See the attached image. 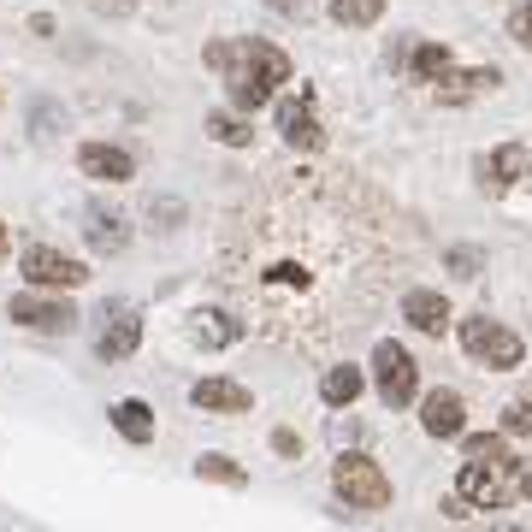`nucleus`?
I'll list each match as a JSON object with an SVG mask.
<instances>
[{
    "instance_id": "obj_1",
    "label": "nucleus",
    "mask_w": 532,
    "mask_h": 532,
    "mask_svg": "<svg viewBox=\"0 0 532 532\" xmlns=\"http://www.w3.org/2000/svg\"><path fill=\"white\" fill-rule=\"evenodd\" d=\"M207 66L225 77V95L237 113H255L278 95V83H290V54L272 48L261 36H231V42H207Z\"/></svg>"
},
{
    "instance_id": "obj_2",
    "label": "nucleus",
    "mask_w": 532,
    "mask_h": 532,
    "mask_svg": "<svg viewBox=\"0 0 532 532\" xmlns=\"http://www.w3.org/2000/svg\"><path fill=\"white\" fill-rule=\"evenodd\" d=\"M473 509H521L532 497V467L509 450V456H485V462H462V479H456Z\"/></svg>"
},
{
    "instance_id": "obj_3",
    "label": "nucleus",
    "mask_w": 532,
    "mask_h": 532,
    "mask_svg": "<svg viewBox=\"0 0 532 532\" xmlns=\"http://www.w3.org/2000/svg\"><path fill=\"white\" fill-rule=\"evenodd\" d=\"M332 491H337V503L355 509V515L391 509V479H385V467L373 462V456H361V450H343L332 462Z\"/></svg>"
},
{
    "instance_id": "obj_4",
    "label": "nucleus",
    "mask_w": 532,
    "mask_h": 532,
    "mask_svg": "<svg viewBox=\"0 0 532 532\" xmlns=\"http://www.w3.org/2000/svg\"><path fill=\"white\" fill-rule=\"evenodd\" d=\"M373 391H379L385 408H408V402L420 397V367H414V355L402 349L397 337L373 343Z\"/></svg>"
},
{
    "instance_id": "obj_5",
    "label": "nucleus",
    "mask_w": 532,
    "mask_h": 532,
    "mask_svg": "<svg viewBox=\"0 0 532 532\" xmlns=\"http://www.w3.org/2000/svg\"><path fill=\"white\" fill-rule=\"evenodd\" d=\"M6 320L12 326H24V332H48V337H60V332H77V308H71L60 290H18L12 302H6Z\"/></svg>"
},
{
    "instance_id": "obj_6",
    "label": "nucleus",
    "mask_w": 532,
    "mask_h": 532,
    "mask_svg": "<svg viewBox=\"0 0 532 532\" xmlns=\"http://www.w3.org/2000/svg\"><path fill=\"white\" fill-rule=\"evenodd\" d=\"M462 349L479 361V367H491V373H509V367H521V337L509 332L503 320H491V314H473L462 320Z\"/></svg>"
},
{
    "instance_id": "obj_7",
    "label": "nucleus",
    "mask_w": 532,
    "mask_h": 532,
    "mask_svg": "<svg viewBox=\"0 0 532 532\" xmlns=\"http://www.w3.org/2000/svg\"><path fill=\"white\" fill-rule=\"evenodd\" d=\"M18 272H24L30 290H77V284H89V266L60 255V249H48V243H30L18 255Z\"/></svg>"
},
{
    "instance_id": "obj_8",
    "label": "nucleus",
    "mask_w": 532,
    "mask_h": 532,
    "mask_svg": "<svg viewBox=\"0 0 532 532\" xmlns=\"http://www.w3.org/2000/svg\"><path fill=\"white\" fill-rule=\"evenodd\" d=\"M479 178H485V190H497V196L532 190V148L527 142H503V148H491V154L479 160Z\"/></svg>"
},
{
    "instance_id": "obj_9",
    "label": "nucleus",
    "mask_w": 532,
    "mask_h": 532,
    "mask_svg": "<svg viewBox=\"0 0 532 532\" xmlns=\"http://www.w3.org/2000/svg\"><path fill=\"white\" fill-rule=\"evenodd\" d=\"M278 136H284V148H296V154H320V148H326V125H320L308 89L290 95V101H278Z\"/></svg>"
},
{
    "instance_id": "obj_10",
    "label": "nucleus",
    "mask_w": 532,
    "mask_h": 532,
    "mask_svg": "<svg viewBox=\"0 0 532 532\" xmlns=\"http://www.w3.org/2000/svg\"><path fill=\"white\" fill-rule=\"evenodd\" d=\"M77 172L95 178V184H131L136 178V154L119 142H83L77 148Z\"/></svg>"
},
{
    "instance_id": "obj_11",
    "label": "nucleus",
    "mask_w": 532,
    "mask_h": 532,
    "mask_svg": "<svg viewBox=\"0 0 532 532\" xmlns=\"http://www.w3.org/2000/svg\"><path fill=\"white\" fill-rule=\"evenodd\" d=\"M136 343H142V320H136V308L131 302H107V326H101V337H95V355L101 361H131L136 355Z\"/></svg>"
},
{
    "instance_id": "obj_12",
    "label": "nucleus",
    "mask_w": 532,
    "mask_h": 532,
    "mask_svg": "<svg viewBox=\"0 0 532 532\" xmlns=\"http://www.w3.org/2000/svg\"><path fill=\"white\" fill-rule=\"evenodd\" d=\"M420 426H426V438H462L467 432V402L462 391H426L420 397Z\"/></svg>"
},
{
    "instance_id": "obj_13",
    "label": "nucleus",
    "mask_w": 532,
    "mask_h": 532,
    "mask_svg": "<svg viewBox=\"0 0 532 532\" xmlns=\"http://www.w3.org/2000/svg\"><path fill=\"white\" fill-rule=\"evenodd\" d=\"M190 402H196L201 414H249L255 408V391L249 385H237V379H196L190 385Z\"/></svg>"
},
{
    "instance_id": "obj_14",
    "label": "nucleus",
    "mask_w": 532,
    "mask_h": 532,
    "mask_svg": "<svg viewBox=\"0 0 532 532\" xmlns=\"http://www.w3.org/2000/svg\"><path fill=\"white\" fill-rule=\"evenodd\" d=\"M402 320H408L414 332H426V337H444V326H450L444 290H408V296H402Z\"/></svg>"
},
{
    "instance_id": "obj_15",
    "label": "nucleus",
    "mask_w": 532,
    "mask_h": 532,
    "mask_svg": "<svg viewBox=\"0 0 532 532\" xmlns=\"http://www.w3.org/2000/svg\"><path fill=\"white\" fill-rule=\"evenodd\" d=\"M497 83H503L497 66H479V71H456V66H450L432 89H438V101H450V107H456V101H473V95H485V89H497Z\"/></svg>"
},
{
    "instance_id": "obj_16",
    "label": "nucleus",
    "mask_w": 532,
    "mask_h": 532,
    "mask_svg": "<svg viewBox=\"0 0 532 532\" xmlns=\"http://www.w3.org/2000/svg\"><path fill=\"white\" fill-rule=\"evenodd\" d=\"M83 237H89V249H95V255H125V243H131L125 219H119V213H107V207H89Z\"/></svg>"
},
{
    "instance_id": "obj_17",
    "label": "nucleus",
    "mask_w": 532,
    "mask_h": 532,
    "mask_svg": "<svg viewBox=\"0 0 532 532\" xmlns=\"http://www.w3.org/2000/svg\"><path fill=\"white\" fill-rule=\"evenodd\" d=\"M113 432L131 444H154V408L142 397H119L113 402Z\"/></svg>"
},
{
    "instance_id": "obj_18",
    "label": "nucleus",
    "mask_w": 532,
    "mask_h": 532,
    "mask_svg": "<svg viewBox=\"0 0 532 532\" xmlns=\"http://www.w3.org/2000/svg\"><path fill=\"white\" fill-rule=\"evenodd\" d=\"M361 391H367V373L349 367V361H343V367H326V379H320V402H326V408H355Z\"/></svg>"
},
{
    "instance_id": "obj_19",
    "label": "nucleus",
    "mask_w": 532,
    "mask_h": 532,
    "mask_svg": "<svg viewBox=\"0 0 532 532\" xmlns=\"http://www.w3.org/2000/svg\"><path fill=\"white\" fill-rule=\"evenodd\" d=\"M402 66H408V77H414V83H438L444 71L456 66V54H450L444 42H414V48L402 54Z\"/></svg>"
},
{
    "instance_id": "obj_20",
    "label": "nucleus",
    "mask_w": 532,
    "mask_h": 532,
    "mask_svg": "<svg viewBox=\"0 0 532 532\" xmlns=\"http://www.w3.org/2000/svg\"><path fill=\"white\" fill-rule=\"evenodd\" d=\"M207 136L213 142H225V148H249L255 142V131H249V113H207Z\"/></svg>"
},
{
    "instance_id": "obj_21",
    "label": "nucleus",
    "mask_w": 532,
    "mask_h": 532,
    "mask_svg": "<svg viewBox=\"0 0 532 532\" xmlns=\"http://www.w3.org/2000/svg\"><path fill=\"white\" fill-rule=\"evenodd\" d=\"M379 18H385V0H332V24L343 30H367Z\"/></svg>"
},
{
    "instance_id": "obj_22",
    "label": "nucleus",
    "mask_w": 532,
    "mask_h": 532,
    "mask_svg": "<svg viewBox=\"0 0 532 532\" xmlns=\"http://www.w3.org/2000/svg\"><path fill=\"white\" fill-rule=\"evenodd\" d=\"M196 473H201V479H213V485H231V491H243V485H249V467H237L231 456H219V450H213V456H201Z\"/></svg>"
},
{
    "instance_id": "obj_23",
    "label": "nucleus",
    "mask_w": 532,
    "mask_h": 532,
    "mask_svg": "<svg viewBox=\"0 0 532 532\" xmlns=\"http://www.w3.org/2000/svg\"><path fill=\"white\" fill-rule=\"evenodd\" d=\"M467 462H485V456H509V432H479V438H462Z\"/></svg>"
},
{
    "instance_id": "obj_24",
    "label": "nucleus",
    "mask_w": 532,
    "mask_h": 532,
    "mask_svg": "<svg viewBox=\"0 0 532 532\" xmlns=\"http://www.w3.org/2000/svg\"><path fill=\"white\" fill-rule=\"evenodd\" d=\"M503 432L509 438H532V397H515L503 408Z\"/></svg>"
},
{
    "instance_id": "obj_25",
    "label": "nucleus",
    "mask_w": 532,
    "mask_h": 532,
    "mask_svg": "<svg viewBox=\"0 0 532 532\" xmlns=\"http://www.w3.org/2000/svg\"><path fill=\"white\" fill-rule=\"evenodd\" d=\"M444 261H450V272H456V278H479V266H485V255H479V249H450Z\"/></svg>"
},
{
    "instance_id": "obj_26",
    "label": "nucleus",
    "mask_w": 532,
    "mask_h": 532,
    "mask_svg": "<svg viewBox=\"0 0 532 532\" xmlns=\"http://www.w3.org/2000/svg\"><path fill=\"white\" fill-rule=\"evenodd\" d=\"M509 36H515L521 48H532V0L521 6V12H515V18H509Z\"/></svg>"
},
{
    "instance_id": "obj_27",
    "label": "nucleus",
    "mask_w": 532,
    "mask_h": 532,
    "mask_svg": "<svg viewBox=\"0 0 532 532\" xmlns=\"http://www.w3.org/2000/svg\"><path fill=\"white\" fill-rule=\"evenodd\" d=\"M148 219H166V231H172V225L184 219V207H178V201H148Z\"/></svg>"
},
{
    "instance_id": "obj_28",
    "label": "nucleus",
    "mask_w": 532,
    "mask_h": 532,
    "mask_svg": "<svg viewBox=\"0 0 532 532\" xmlns=\"http://www.w3.org/2000/svg\"><path fill=\"white\" fill-rule=\"evenodd\" d=\"M272 450H278V456H302V438H296L290 426H278V432H272Z\"/></svg>"
},
{
    "instance_id": "obj_29",
    "label": "nucleus",
    "mask_w": 532,
    "mask_h": 532,
    "mask_svg": "<svg viewBox=\"0 0 532 532\" xmlns=\"http://www.w3.org/2000/svg\"><path fill=\"white\" fill-rule=\"evenodd\" d=\"M6 249H12V231H6V219H0V255H6Z\"/></svg>"
}]
</instances>
